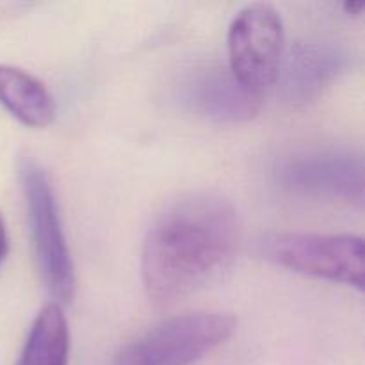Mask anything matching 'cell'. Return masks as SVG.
<instances>
[{
	"mask_svg": "<svg viewBox=\"0 0 365 365\" xmlns=\"http://www.w3.org/2000/svg\"><path fill=\"white\" fill-rule=\"evenodd\" d=\"M241 223L230 200L191 192L168 203L146 232L141 277L157 309L216 280L234 260Z\"/></svg>",
	"mask_w": 365,
	"mask_h": 365,
	"instance_id": "6da1fadb",
	"label": "cell"
},
{
	"mask_svg": "<svg viewBox=\"0 0 365 365\" xmlns=\"http://www.w3.org/2000/svg\"><path fill=\"white\" fill-rule=\"evenodd\" d=\"M18 175L25 195L29 230L39 273L46 289L59 302L70 303L75 296L77 280L48 175L39 160L27 153L18 160Z\"/></svg>",
	"mask_w": 365,
	"mask_h": 365,
	"instance_id": "7a4b0ae2",
	"label": "cell"
},
{
	"mask_svg": "<svg viewBox=\"0 0 365 365\" xmlns=\"http://www.w3.org/2000/svg\"><path fill=\"white\" fill-rule=\"evenodd\" d=\"M234 330L230 314H178L123 346L113 365H192L228 341Z\"/></svg>",
	"mask_w": 365,
	"mask_h": 365,
	"instance_id": "3957f363",
	"label": "cell"
},
{
	"mask_svg": "<svg viewBox=\"0 0 365 365\" xmlns=\"http://www.w3.org/2000/svg\"><path fill=\"white\" fill-rule=\"evenodd\" d=\"M264 259L296 273L364 289V239L353 234L277 232L259 241Z\"/></svg>",
	"mask_w": 365,
	"mask_h": 365,
	"instance_id": "277c9868",
	"label": "cell"
},
{
	"mask_svg": "<svg viewBox=\"0 0 365 365\" xmlns=\"http://www.w3.org/2000/svg\"><path fill=\"white\" fill-rule=\"evenodd\" d=\"M228 66L235 77L262 96L274 84L284 57V21L271 4L242 7L228 29Z\"/></svg>",
	"mask_w": 365,
	"mask_h": 365,
	"instance_id": "5b68a950",
	"label": "cell"
},
{
	"mask_svg": "<svg viewBox=\"0 0 365 365\" xmlns=\"http://www.w3.org/2000/svg\"><path fill=\"white\" fill-rule=\"evenodd\" d=\"M171 100L185 113L214 123H241L255 116L262 96L250 91L228 64H189L171 82Z\"/></svg>",
	"mask_w": 365,
	"mask_h": 365,
	"instance_id": "8992f818",
	"label": "cell"
},
{
	"mask_svg": "<svg viewBox=\"0 0 365 365\" xmlns=\"http://www.w3.org/2000/svg\"><path fill=\"white\" fill-rule=\"evenodd\" d=\"M277 180L287 191L364 205V160L344 150H309L285 157Z\"/></svg>",
	"mask_w": 365,
	"mask_h": 365,
	"instance_id": "52a82bcc",
	"label": "cell"
},
{
	"mask_svg": "<svg viewBox=\"0 0 365 365\" xmlns=\"http://www.w3.org/2000/svg\"><path fill=\"white\" fill-rule=\"evenodd\" d=\"M349 61L348 50L335 41L296 43L282 57L278 68L280 96L292 107L316 102L348 70Z\"/></svg>",
	"mask_w": 365,
	"mask_h": 365,
	"instance_id": "ba28073f",
	"label": "cell"
},
{
	"mask_svg": "<svg viewBox=\"0 0 365 365\" xmlns=\"http://www.w3.org/2000/svg\"><path fill=\"white\" fill-rule=\"evenodd\" d=\"M0 103L29 127H46L56 118V100L48 88L11 64H0Z\"/></svg>",
	"mask_w": 365,
	"mask_h": 365,
	"instance_id": "9c48e42d",
	"label": "cell"
},
{
	"mask_svg": "<svg viewBox=\"0 0 365 365\" xmlns=\"http://www.w3.org/2000/svg\"><path fill=\"white\" fill-rule=\"evenodd\" d=\"M70 328L59 303L39 310L16 365H68Z\"/></svg>",
	"mask_w": 365,
	"mask_h": 365,
	"instance_id": "30bf717a",
	"label": "cell"
},
{
	"mask_svg": "<svg viewBox=\"0 0 365 365\" xmlns=\"http://www.w3.org/2000/svg\"><path fill=\"white\" fill-rule=\"evenodd\" d=\"M7 252H9V237H7L6 221H4V216L0 214V266L6 260Z\"/></svg>",
	"mask_w": 365,
	"mask_h": 365,
	"instance_id": "8fae6325",
	"label": "cell"
},
{
	"mask_svg": "<svg viewBox=\"0 0 365 365\" xmlns=\"http://www.w3.org/2000/svg\"><path fill=\"white\" fill-rule=\"evenodd\" d=\"M344 9L351 14H359L360 11L364 9V4L362 2H346Z\"/></svg>",
	"mask_w": 365,
	"mask_h": 365,
	"instance_id": "7c38bea8",
	"label": "cell"
}]
</instances>
